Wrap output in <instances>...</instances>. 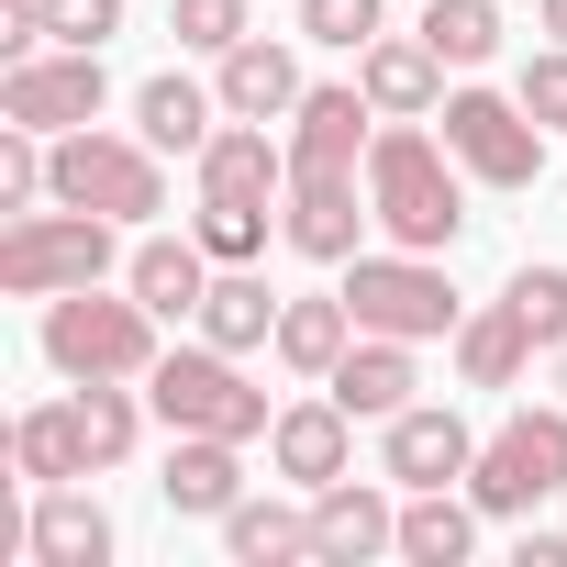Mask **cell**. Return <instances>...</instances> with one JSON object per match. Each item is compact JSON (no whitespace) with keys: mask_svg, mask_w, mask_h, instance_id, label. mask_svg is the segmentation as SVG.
<instances>
[{"mask_svg":"<svg viewBox=\"0 0 567 567\" xmlns=\"http://www.w3.org/2000/svg\"><path fill=\"white\" fill-rule=\"evenodd\" d=\"M368 212H379L390 245L445 256L467 234V167H456V145L423 134V123H379V145H368Z\"/></svg>","mask_w":567,"mask_h":567,"instance_id":"cell-1","label":"cell"},{"mask_svg":"<svg viewBox=\"0 0 567 567\" xmlns=\"http://www.w3.org/2000/svg\"><path fill=\"white\" fill-rule=\"evenodd\" d=\"M134 245L112 212H79V200H45V212H12L0 223V290L12 301H56V290H90L112 278Z\"/></svg>","mask_w":567,"mask_h":567,"instance_id":"cell-2","label":"cell"},{"mask_svg":"<svg viewBox=\"0 0 567 567\" xmlns=\"http://www.w3.org/2000/svg\"><path fill=\"white\" fill-rule=\"evenodd\" d=\"M346 312H357V334H401V346H456V323H467L445 256H423V245L346 256Z\"/></svg>","mask_w":567,"mask_h":567,"instance_id":"cell-3","label":"cell"},{"mask_svg":"<svg viewBox=\"0 0 567 567\" xmlns=\"http://www.w3.org/2000/svg\"><path fill=\"white\" fill-rule=\"evenodd\" d=\"M167 346H156V312L134 301V290H56L45 301V368L79 390V379H145Z\"/></svg>","mask_w":567,"mask_h":567,"instance_id":"cell-4","label":"cell"},{"mask_svg":"<svg viewBox=\"0 0 567 567\" xmlns=\"http://www.w3.org/2000/svg\"><path fill=\"white\" fill-rule=\"evenodd\" d=\"M145 401H156V423L167 434H234V445H256L278 412H267V390L245 379V357L234 346H167L156 368H145Z\"/></svg>","mask_w":567,"mask_h":567,"instance_id":"cell-5","label":"cell"},{"mask_svg":"<svg viewBox=\"0 0 567 567\" xmlns=\"http://www.w3.org/2000/svg\"><path fill=\"white\" fill-rule=\"evenodd\" d=\"M556 489H567V401H556V412H512L501 434H478L467 501H478L489 523H534Z\"/></svg>","mask_w":567,"mask_h":567,"instance_id":"cell-6","label":"cell"},{"mask_svg":"<svg viewBox=\"0 0 567 567\" xmlns=\"http://www.w3.org/2000/svg\"><path fill=\"white\" fill-rule=\"evenodd\" d=\"M56 200L112 212V223H156V212H167V156H156L145 134L79 123V134H56Z\"/></svg>","mask_w":567,"mask_h":567,"instance_id":"cell-7","label":"cell"},{"mask_svg":"<svg viewBox=\"0 0 567 567\" xmlns=\"http://www.w3.org/2000/svg\"><path fill=\"white\" fill-rule=\"evenodd\" d=\"M445 145H456V167L478 178V189H534L545 178V123L523 112V90H445Z\"/></svg>","mask_w":567,"mask_h":567,"instance_id":"cell-8","label":"cell"},{"mask_svg":"<svg viewBox=\"0 0 567 567\" xmlns=\"http://www.w3.org/2000/svg\"><path fill=\"white\" fill-rule=\"evenodd\" d=\"M101 101H112L101 45H45V56H23V68H0V123L79 134V123H101Z\"/></svg>","mask_w":567,"mask_h":567,"instance_id":"cell-9","label":"cell"},{"mask_svg":"<svg viewBox=\"0 0 567 567\" xmlns=\"http://www.w3.org/2000/svg\"><path fill=\"white\" fill-rule=\"evenodd\" d=\"M290 134V178H368V145H379V101L357 79H323L301 90V112L278 123Z\"/></svg>","mask_w":567,"mask_h":567,"instance_id":"cell-10","label":"cell"},{"mask_svg":"<svg viewBox=\"0 0 567 567\" xmlns=\"http://www.w3.org/2000/svg\"><path fill=\"white\" fill-rule=\"evenodd\" d=\"M189 167H200V200H223V212H278V200H290V134L234 123V112H223V134Z\"/></svg>","mask_w":567,"mask_h":567,"instance_id":"cell-11","label":"cell"},{"mask_svg":"<svg viewBox=\"0 0 567 567\" xmlns=\"http://www.w3.org/2000/svg\"><path fill=\"white\" fill-rule=\"evenodd\" d=\"M467 467H478V434H467L445 401H412V412L379 423V478H390V489H445V478H467Z\"/></svg>","mask_w":567,"mask_h":567,"instance_id":"cell-12","label":"cell"},{"mask_svg":"<svg viewBox=\"0 0 567 567\" xmlns=\"http://www.w3.org/2000/svg\"><path fill=\"white\" fill-rule=\"evenodd\" d=\"M267 467L290 478V489H334V478H357V412L323 390V401H290L267 423Z\"/></svg>","mask_w":567,"mask_h":567,"instance_id":"cell-13","label":"cell"},{"mask_svg":"<svg viewBox=\"0 0 567 567\" xmlns=\"http://www.w3.org/2000/svg\"><path fill=\"white\" fill-rule=\"evenodd\" d=\"M368 556H401V501L379 478L312 489V567H368Z\"/></svg>","mask_w":567,"mask_h":567,"instance_id":"cell-14","label":"cell"},{"mask_svg":"<svg viewBox=\"0 0 567 567\" xmlns=\"http://www.w3.org/2000/svg\"><path fill=\"white\" fill-rule=\"evenodd\" d=\"M368 178H290V200H278V245L312 256V267H346L357 234H368Z\"/></svg>","mask_w":567,"mask_h":567,"instance_id":"cell-15","label":"cell"},{"mask_svg":"<svg viewBox=\"0 0 567 567\" xmlns=\"http://www.w3.org/2000/svg\"><path fill=\"white\" fill-rule=\"evenodd\" d=\"M212 90H223L234 123H290L312 79H301V45L290 34H245L234 56H212Z\"/></svg>","mask_w":567,"mask_h":567,"instance_id":"cell-16","label":"cell"},{"mask_svg":"<svg viewBox=\"0 0 567 567\" xmlns=\"http://www.w3.org/2000/svg\"><path fill=\"white\" fill-rule=\"evenodd\" d=\"M156 501H167L178 523H223V512L245 501V445H234V434H167Z\"/></svg>","mask_w":567,"mask_h":567,"instance_id":"cell-17","label":"cell"},{"mask_svg":"<svg viewBox=\"0 0 567 567\" xmlns=\"http://www.w3.org/2000/svg\"><path fill=\"white\" fill-rule=\"evenodd\" d=\"M123 290H134L156 323H200V301H212V245H200V234H134Z\"/></svg>","mask_w":567,"mask_h":567,"instance_id":"cell-18","label":"cell"},{"mask_svg":"<svg viewBox=\"0 0 567 567\" xmlns=\"http://www.w3.org/2000/svg\"><path fill=\"white\" fill-rule=\"evenodd\" d=\"M357 90L379 101V123H434L445 112V56L423 34H379V45H357Z\"/></svg>","mask_w":567,"mask_h":567,"instance_id":"cell-19","label":"cell"},{"mask_svg":"<svg viewBox=\"0 0 567 567\" xmlns=\"http://www.w3.org/2000/svg\"><path fill=\"white\" fill-rule=\"evenodd\" d=\"M112 512L79 489V478H56V489H34V512H23V556L34 567H112Z\"/></svg>","mask_w":567,"mask_h":567,"instance_id":"cell-20","label":"cell"},{"mask_svg":"<svg viewBox=\"0 0 567 567\" xmlns=\"http://www.w3.org/2000/svg\"><path fill=\"white\" fill-rule=\"evenodd\" d=\"M412 357H423V346H401V334H357V346H346V368H334L323 390H334L357 423H390V412H412V390H423V368H412Z\"/></svg>","mask_w":567,"mask_h":567,"instance_id":"cell-21","label":"cell"},{"mask_svg":"<svg viewBox=\"0 0 567 567\" xmlns=\"http://www.w3.org/2000/svg\"><path fill=\"white\" fill-rule=\"evenodd\" d=\"M346 346H357V312H346V290L278 301V334H267V357L290 368V379H334V368H346Z\"/></svg>","mask_w":567,"mask_h":567,"instance_id":"cell-22","label":"cell"},{"mask_svg":"<svg viewBox=\"0 0 567 567\" xmlns=\"http://www.w3.org/2000/svg\"><path fill=\"white\" fill-rule=\"evenodd\" d=\"M223 556H234V567H301V556H312V489H301V501L245 489V501L223 512Z\"/></svg>","mask_w":567,"mask_h":567,"instance_id":"cell-23","label":"cell"},{"mask_svg":"<svg viewBox=\"0 0 567 567\" xmlns=\"http://www.w3.org/2000/svg\"><path fill=\"white\" fill-rule=\"evenodd\" d=\"M134 134H145L156 156H200V145L223 134V90H200V79H178V68H167V79H145V90H134Z\"/></svg>","mask_w":567,"mask_h":567,"instance_id":"cell-24","label":"cell"},{"mask_svg":"<svg viewBox=\"0 0 567 567\" xmlns=\"http://www.w3.org/2000/svg\"><path fill=\"white\" fill-rule=\"evenodd\" d=\"M523 368H534V323H523L512 290H501V301H478V312L456 323V379H467V390H512Z\"/></svg>","mask_w":567,"mask_h":567,"instance_id":"cell-25","label":"cell"},{"mask_svg":"<svg viewBox=\"0 0 567 567\" xmlns=\"http://www.w3.org/2000/svg\"><path fill=\"white\" fill-rule=\"evenodd\" d=\"M200 334H212V346H234V357H256V346L278 334V290H267V267H212Z\"/></svg>","mask_w":567,"mask_h":567,"instance_id":"cell-26","label":"cell"},{"mask_svg":"<svg viewBox=\"0 0 567 567\" xmlns=\"http://www.w3.org/2000/svg\"><path fill=\"white\" fill-rule=\"evenodd\" d=\"M12 467H23L34 489H56V478H101V467H90V434H79V401L23 412V423H12Z\"/></svg>","mask_w":567,"mask_h":567,"instance_id":"cell-27","label":"cell"},{"mask_svg":"<svg viewBox=\"0 0 567 567\" xmlns=\"http://www.w3.org/2000/svg\"><path fill=\"white\" fill-rule=\"evenodd\" d=\"M478 501H445V489H412L401 501V556L412 567H467V545H478Z\"/></svg>","mask_w":567,"mask_h":567,"instance_id":"cell-28","label":"cell"},{"mask_svg":"<svg viewBox=\"0 0 567 567\" xmlns=\"http://www.w3.org/2000/svg\"><path fill=\"white\" fill-rule=\"evenodd\" d=\"M423 45L445 68H489L501 56V0H423Z\"/></svg>","mask_w":567,"mask_h":567,"instance_id":"cell-29","label":"cell"},{"mask_svg":"<svg viewBox=\"0 0 567 567\" xmlns=\"http://www.w3.org/2000/svg\"><path fill=\"white\" fill-rule=\"evenodd\" d=\"M167 34H178L189 56H234V45L256 34V0H167Z\"/></svg>","mask_w":567,"mask_h":567,"instance_id":"cell-30","label":"cell"},{"mask_svg":"<svg viewBox=\"0 0 567 567\" xmlns=\"http://www.w3.org/2000/svg\"><path fill=\"white\" fill-rule=\"evenodd\" d=\"M379 23H390V0H301V45H334V56L379 45Z\"/></svg>","mask_w":567,"mask_h":567,"instance_id":"cell-31","label":"cell"},{"mask_svg":"<svg viewBox=\"0 0 567 567\" xmlns=\"http://www.w3.org/2000/svg\"><path fill=\"white\" fill-rule=\"evenodd\" d=\"M512 312L534 323V346H567V267H512Z\"/></svg>","mask_w":567,"mask_h":567,"instance_id":"cell-32","label":"cell"},{"mask_svg":"<svg viewBox=\"0 0 567 567\" xmlns=\"http://www.w3.org/2000/svg\"><path fill=\"white\" fill-rule=\"evenodd\" d=\"M189 234L212 245V267H256V256H267V212H223V200H200Z\"/></svg>","mask_w":567,"mask_h":567,"instance_id":"cell-33","label":"cell"},{"mask_svg":"<svg viewBox=\"0 0 567 567\" xmlns=\"http://www.w3.org/2000/svg\"><path fill=\"white\" fill-rule=\"evenodd\" d=\"M512 90H523V112H534L545 134H567V45H545V56H523V79H512Z\"/></svg>","mask_w":567,"mask_h":567,"instance_id":"cell-34","label":"cell"},{"mask_svg":"<svg viewBox=\"0 0 567 567\" xmlns=\"http://www.w3.org/2000/svg\"><path fill=\"white\" fill-rule=\"evenodd\" d=\"M45 23H56V45H112L123 0H45Z\"/></svg>","mask_w":567,"mask_h":567,"instance_id":"cell-35","label":"cell"},{"mask_svg":"<svg viewBox=\"0 0 567 567\" xmlns=\"http://www.w3.org/2000/svg\"><path fill=\"white\" fill-rule=\"evenodd\" d=\"M512 567H567V534H556V523H523V545H512Z\"/></svg>","mask_w":567,"mask_h":567,"instance_id":"cell-36","label":"cell"},{"mask_svg":"<svg viewBox=\"0 0 567 567\" xmlns=\"http://www.w3.org/2000/svg\"><path fill=\"white\" fill-rule=\"evenodd\" d=\"M534 23H545V45H567V0H534Z\"/></svg>","mask_w":567,"mask_h":567,"instance_id":"cell-37","label":"cell"},{"mask_svg":"<svg viewBox=\"0 0 567 567\" xmlns=\"http://www.w3.org/2000/svg\"><path fill=\"white\" fill-rule=\"evenodd\" d=\"M556 390H567V346H556Z\"/></svg>","mask_w":567,"mask_h":567,"instance_id":"cell-38","label":"cell"}]
</instances>
